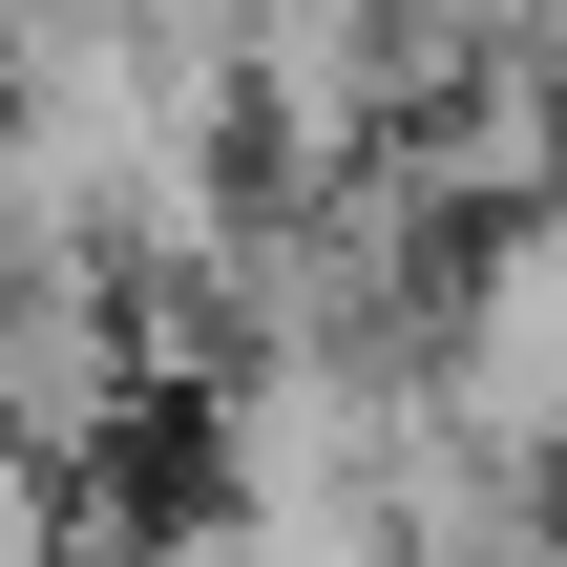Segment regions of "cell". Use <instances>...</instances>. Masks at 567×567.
Masks as SVG:
<instances>
[{"instance_id": "obj_3", "label": "cell", "mask_w": 567, "mask_h": 567, "mask_svg": "<svg viewBox=\"0 0 567 567\" xmlns=\"http://www.w3.org/2000/svg\"><path fill=\"white\" fill-rule=\"evenodd\" d=\"M400 21H421L442 63H547V21H567V0H400Z\"/></svg>"}, {"instance_id": "obj_1", "label": "cell", "mask_w": 567, "mask_h": 567, "mask_svg": "<svg viewBox=\"0 0 567 567\" xmlns=\"http://www.w3.org/2000/svg\"><path fill=\"white\" fill-rule=\"evenodd\" d=\"M442 421H484L505 463H547L567 442V189L547 210H505L484 252H463V295H442V379H421Z\"/></svg>"}, {"instance_id": "obj_4", "label": "cell", "mask_w": 567, "mask_h": 567, "mask_svg": "<svg viewBox=\"0 0 567 567\" xmlns=\"http://www.w3.org/2000/svg\"><path fill=\"white\" fill-rule=\"evenodd\" d=\"M0 567H63V505H42V442L0 421Z\"/></svg>"}, {"instance_id": "obj_2", "label": "cell", "mask_w": 567, "mask_h": 567, "mask_svg": "<svg viewBox=\"0 0 567 567\" xmlns=\"http://www.w3.org/2000/svg\"><path fill=\"white\" fill-rule=\"evenodd\" d=\"M231 84H252V126H274L295 168H379V84H400V0H252Z\"/></svg>"}]
</instances>
